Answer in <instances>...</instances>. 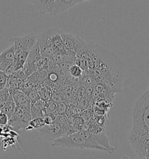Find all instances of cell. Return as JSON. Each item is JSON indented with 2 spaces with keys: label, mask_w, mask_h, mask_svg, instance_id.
<instances>
[{
  "label": "cell",
  "mask_w": 149,
  "mask_h": 159,
  "mask_svg": "<svg viewBox=\"0 0 149 159\" xmlns=\"http://www.w3.org/2000/svg\"><path fill=\"white\" fill-rule=\"evenodd\" d=\"M52 146L72 149H90L107 151L108 150L98 143L93 134L88 132H75L68 134L56 139L52 143Z\"/></svg>",
  "instance_id": "cell-1"
},
{
  "label": "cell",
  "mask_w": 149,
  "mask_h": 159,
  "mask_svg": "<svg viewBox=\"0 0 149 159\" xmlns=\"http://www.w3.org/2000/svg\"><path fill=\"white\" fill-rule=\"evenodd\" d=\"M62 31L58 28H50L37 36V42L42 56L50 58L56 52L65 50L61 37Z\"/></svg>",
  "instance_id": "cell-2"
},
{
  "label": "cell",
  "mask_w": 149,
  "mask_h": 159,
  "mask_svg": "<svg viewBox=\"0 0 149 159\" xmlns=\"http://www.w3.org/2000/svg\"><path fill=\"white\" fill-rule=\"evenodd\" d=\"M130 132H149V88L135 103Z\"/></svg>",
  "instance_id": "cell-3"
},
{
  "label": "cell",
  "mask_w": 149,
  "mask_h": 159,
  "mask_svg": "<svg viewBox=\"0 0 149 159\" xmlns=\"http://www.w3.org/2000/svg\"><path fill=\"white\" fill-rule=\"evenodd\" d=\"M40 136L47 141L54 142V140L68 134V126L62 125L54 121L51 124L44 125L38 129Z\"/></svg>",
  "instance_id": "cell-4"
},
{
  "label": "cell",
  "mask_w": 149,
  "mask_h": 159,
  "mask_svg": "<svg viewBox=\"0 0 149 159\" xmlns=\"http://www.w3.org/2000/svg\"><path fill=\"white\" fill-rule=\"evenodd\" d=\"M37 36L34 34H29L23 37H16L9 39V42L12 43L15 50L30 51L32 47L36 44Z\"/></svg>",
  "instance_id": "cell-5"
},
{
  "label": "cell",
  "mask_w": 149,
  "mask_h": 159,
  "mask_svg": "<svg viewBox=\"0 0 149 159\" xmlns=\"http://www.w3.org/2000/svg\"><path fill=\"white\" fill-rule=\"evenodd\" d=\"M14 58L15 52L12 45L0 54V70L4 72L9 66L14 63Z\"/></svg>",
  "instance_id": "cell-6"
},
{
  "label": "cell",
  "mask_w": 149,
  "mask_h": 159,
  "mask_svg": "<svg viewBox=\"0 0 149 159\" xmlns=\"http://www.w3.org/2000/svg\"><path fill=\"white\" fill-rule=\"evenodd\" d=\"M61 37L65 49L75 52L80 39L79 36L74 35L71 33H66L62 31L61 33Z\"/></svg>",
  "instance_id": "cell-7"
},
{
  "label": "cell",
  "mask_w": 149,
  "mask_h": 159,
  "mask_svg": "<svg viewBox=\"0 0 149 159\" xmlns=\"http://www.w3.org/2000/svg\"><path fill=\"white\" fill-rule=\"evenodd\" d=\"M16 106L25 109L30 110V102L26 94L20 90H16L11 93Z\"/></svg>",
  "instance_id": "cell-8"
},
{
  "label": "cell",
  "mask_w": 149,
  "mask_h": 159,
  "mask_svg": "<svg viewBox=\"0 0 149 159\" xmlns=\"http://www.w3.org/2000/svg\"><path fill=\"white\" fill-rule=\"evenodd\" d=\"M77 4V0H56L52 16L60 14Z\"/></svg>",
  "instance_id": "cell-9"
},
{
  "label": "cell",
  "mask_w": 149,
  "mask_h": 159,
  "mask_svg": "<svg viewBox=\"0 0 149 159\" xmlns=\"http://www.w3.org/2000/svg\"><path fill=\"white\" fill-rule=\"evenodd\" d=\"M55 1L56 0H37L34 6L40 13L51 16Z\"/></svg>",
  "instance_id": "cell-10"
},
{
  "label": "cell",
  "mask_w": 149,
  "mask_h": 159,
  "mask_svg": "<svg viewBox=\"0 0 149 159\" xmlns=\"http://www.w3.org/2000/svg\"><path fill=\"white\" fill-rule=\"evenodd\" d=\"M46 101L42 99L37 100L34 103L30 104V111L32 119L37 117H43L45 115V107Z\"/></svg>",
  "instance_id": "cell-11"
},
{
  "label": "cell",
  "mask_w": 149,
  "mask_h": 159,
  "mask_svg": "<svg viewBox=\"0 0 149 159\" xmlns=\"http://www.w3.org/2000/svg\"><path fill=\"white\" fill-rule=\"evenodd\" d=\"M14 52H15L14 64L15 66L16 70H17L23 67L25 62L27 60L30 51L14 50Z\"/></svg>",
  "instance_id": "cell-12"
},
{
  "label": "cell",
  "mask_w": 149,
  "mask_h": 159,
  "mask_svg": "<svg viewBox=\"0 0 149 159\" xmlns=\"http://www.w3.org/2000/svg\"><path fill=\"white\" fill-rule=\"evenodd\" d=\"M16 107V105L15 103L14 99L11 94L8 100L6 102L4 105L1 108L0 111L5 113L9 117V119H10L13 116Z\"/></svg>",
  "instance_id": "cell-13"
},
{
  "label": "cell",
  "mask_w": 149,
  "mask_h": 159,
  "mask_svg": "<svg viewBox=\"0 0 149 159\" xmlns=\"http://www.w3.org/2000/svg\"><path fill=\"white\" fill-rule=\"evenodd\" d=\"M36 88L41 99L46 102L50 100L52 93L51 88L50 86L44 84H38Z\"/></svg>",
  "instance_id": "cell-14"
},
{
  "label": "cell",
  "mask_w": 149,
  "mask_h": 159,
  "mask_svg": "<svg viewBox=\"0 0 149 159\" xmlns=\"http://www.w3.org/2000/svg\"><path fill=\"white\" fill-rule=\"evenodd\" d=\"M45 125L43 117H37L32 118L29 122L25 131H31L34 129H39Z\"/></svg>",
  "instance_id": "cell-15"
},
{
  "label": "cell",
  "mask_w": 149,
  "mask_h": 159,
  "mask_svg": "<svg viewBox=\"0 0 149 159\" xmlns=\"http://www.w3.org/2000/svg\"><path fill=\"white\" fill-rule=\"evenodd\" d=\"M45 115L50 116L56 120V118L58 116V114L56 111V103L48 100L46 102L45 107Z\"/></svg>",
  "instance_id": "cell-16"
},
{
  "label": "cell",
  "mask_w": 149,
  "mask_h": 159,
  "mask_svg": "<svg viewBox=\"0 0 149 159\" xmlns=\"http://www.w3.org/2000/svg\"><path fill=\"white\" fill-rule=\"evenodd\" d=\"M70 75L73 78L78 79L83 75V70L75 64H73L70 67L69 72Z\"/></svg>",
  "instance_id": "cell-17"
},
{
  "label": "cell",
  "mask_w": 149,
  "mask_h": 159,
  "mask_svg": "<svg viewBox=\"0 0 149 159\" xmlns=\"http://www.w3.org/2000/svg\"><path fill=\"white\" fill-rule=\"evenodd\" d=\"M10 96L11 93L7 88L0 90V110L8 100Z\"/></svg>",
  "instance_id": "cell-18"
},
{
  "label": "cell",
  "mask_w": 149,
  "mask_h": 159,
  "mask_svg": "<svg viewBox=\"0 0 149 159\" xmlns=\"http://www.w3.org/2000/svg\"><path fill=\"white\" fill-rule=\"evenodd\" d=\"M56 107L58 116L65 115V113L68 111V104L66 102L62 101L56 103Z\"/></svg>",
  "instance_id": "cell-19"
},
{
  "label": "cell",
  "mask_w": 149,
  "mask_h": 159,
  "mask_svg": "<svg viewBox=\"0 0 149 159\" xmlns=\"http://www.w3.org/2000/svg\"><path fill=\"white\" fill-rule=\"evenodd\" d=\"M26 94L31 103H34V102H37V100L40 99V97L38 93L37 89L36 88L30 90Z\"/></svg>",
  "instance_id": "cell-20"
},
{
  "label": "cell",
  "mask_w": 149,
  "mask_h": 159,
  "mask_svg": "<svg viewBox=\"0 0 149 159\" xmlns=\"http://www.w3.org/2000/svg\"><path fill=\"white\" fill-rule=\"evenodd\" d=\"M8 77L5 74L4 72L0 70V90L4 89L8 81Z\"/></svg>",
  "instance_id": "cell-21"
},
{
  "label": "cell",
  "mask_w": 149,
  "mask_h": 159,
  "mask_svg": "<svg viewBox=\"0 0 149 159\" xmlns=\"http://www.w3.org/2000/svg\"><path fill=\"white\" fill-rule=\"evenodd\" d=\"M9 120L8 116L4 112L0 111V126H5L8 125Z\"/></svg>",
  "instance_id": "cell-22"
},
{
  "label": "cell",
  "mask_w": 149,
  "mask_h": 159,
  "mask_svg": "<svg viewBox=\"0 0 149 159\" xmlns=\"http://www.w3.org/2000/svg\"><path fill=\"white\" fill-rule=\"evenodd\" d=\"M43 120H44L45 125L51 124L55 121V120H53V118L52 117H50V116H48V115H44L43 117Z\"/></svg>",
  "instance_id": "cell-23"
},
{
  "label": "cell",
  "mask_w": 149,
  "mask_h": 159,
  "mask_svg": "<svg viewBox=\"0 0 149 159\" xmlns=\"http://www.w3.org/2000/svg\"><path fill=\"white\" fill-rule=\"evenodd\" d=\"M4 149V143H3V142L2 140V138L0 136V152L1 150H2V149Z\"/></svg>",
  "instance_id": "cell-24"
},
{
  "label": "cell",
  "mask_w": 149,
  "mask_h": 159,
  "mask_svg": "<svg viewBox=\"0 0 149 159\" xmlns=\"http://www.w3.org/2000/svg\"><path fill=\"white\" fill-rule=\"evenodd\" d=\"M28 1H29L30 2H31V3H32V4H33V5H34L37 0H28Z\"/></svg>",
  "instance_id": "cell-25"
},
{
  "label": "cell",
  "mask_w": 149,
  "mask_h": 159,
  "mask_svg": "<svg viewBox=\"0 0 149 159\" xmlns=\"http://www.w3.org/2000/svg\"><path fill=\"white\" fill-rule=\"evenodd\" d=\"M77 1H78V3H80V2H82L86 1H90V0H77Z\"/></svg>",
  "instance_id": "cell-26"
}]
</instances>
